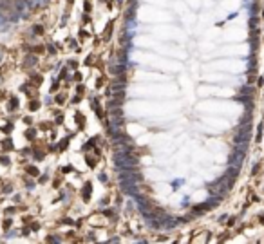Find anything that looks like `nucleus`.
<instances>
[{"label": "nucleus", "mask_w": 264, "mask_h": 244, "mask_svg": "<svg viewBox=\"0 0 264 244\" xmlns=\"http://www.w3.org/2000/svg\"><path fill=\"white\" fill-rule=\"evenodd\" d=\"M0 163H4V165H9V157H6V156L2 157V156H0Z\"/></svg>", "instance_id": "4468645a"}, {"label": "nucleus", "mask_w": 264, "mask_h": 244, "mask_svg": "<svg viewBox=\"0 0 264 244\" xmlns=\"http://www.w3.org/2000/svg\"><path fill=\"white\" fill-rule=\"evenodd\" d=\"M262 123H259V127H257V138H255V141H257V143H261V141H262Z\"/></svg>", "instance_id": "7ed1b4c3"}, {"label": "nucleus", "mask_w": 264, "mask_h": 244, "mask_svg": "<svg viewBox=\"0 0 264 244\" xmlns=\"http://www.w3.org/2000/svg\"><path fill=\"white\" fill-rule=\"evenodd\" d=\"M34 62H36V58H34V56H29V58H27V62H25V65H29V64H34Z\"/></svg>", "instance_id": "9b49d317"}, {"label": "nucleus", "mask_w": 264, "mask_h": 244, "mask_svg": "<svg viewBox=\"0 0 264 244\" xmlns=\"http://www.w3.org/2000/svg\"><path fill=\"white\" fill-rule=\"evenodd\" d=\"M241 92H243V94H252V89H250V87H243Z\"/></svg>", "instance_id": "ddd939ff"}, {"label": "nucleus", "mask_w": 264, "mask_h": 244, "mask_svg": "<svg viewBox=\"0 0 264 244\" xmlns=\"http://www.w3.org/2000/svg\"><path fill=\"white\" fill-rule=\"evenodd\" d=\"M98 179L101 181V183H105V181H107V174H100V175H98Z\"/></svg>", "instance_id": "2eb2a0df"}, {"label": "nucleus", "mask_w": 264, "mask_h": 244, "mask_svg": "<svg viewBox=\"0 0 264 244\" xmlns=\"http://www.w3.org/2000/svg\"><path fill=\"white\" fill-rule=\"evenodd\" d=\"M33 31H34V34H42L43 27H42V25H34V27H33Z\"/></svg>", "instance_id": "39448f33"}, {"label": "nucleus", "mask_w": 264, "mask_h": 244, "mask_svg": "<svg viewBox=\"0 0 264 244\" xmlns=\"http://www.w3.org/2000/svg\"><path fill=\"white\" fill-rule=\"evenodd\" d=\"M9 103H11V105H9V109H11V110H13L15 107H18V100H11Z\"/></svg>", "instance_id": "1a4fd4ad"}, {"label": "nucleus", "mask_w": 264, "mask_h": 244, "mask_svg": "<svg viewBox=\"0 0 264 244\" xmlns=\"http://www.w3.org/2000/svg\"><path fill=\"white\" fill-rule=\"evenodd\" d=\"M257 172H259V165H255L253 168H252V174H253V175H255V174H257Z\"/></svg>", "instance_id": "f3484780"}, {"label": "nucleus", "mask_w": 264, "mask_h": 244, "mask_svg": "<svg viewBox=\"0 0 264 244\" xmlns=\"http://www.w3.org/2000/svg\"><path fill=\"white\" fill-rule=\"evenodd\" d=\"M244 157H246V152H241V150H233V154L230 156V166H237L241 168Z\"/></svg>", "instance_id": "f257e3e1"}, {"label": "nucleus", "mask_w": 264, "mask_h": 244, "mask_svg": "<svg viewBox=\"0 0 264 244\" xmlns=\"http://www.w3.org/2000/svg\"><path fill=\"white\" fill-rule=\"evenodd\" d=\"M262 18H264V11H262Z\"/></svg>", "instance_id": "412c9836"}, {"label": "nucleus", "mask_w": 264, "mask_h": 244, "mask_svg": "<svg viewBox=\"0 0 264 244\" xmlns=\"http://www.w3.org/2000/svg\"><path fill=\"white\" fill-rule=\"evenodd\" d=\"M244 4H246V6H252V4H253V0H244Z\"/></svg>", "instance_id": "6ab92c4d"}, {"label": "nucleus", "mask_w": 264, "mask_h": 244, "mask_svg": "<svg viewBox=\"0 0 264 244\" xmlns=\"http://www.w3.org/2000/svg\"><path fill=\"white\" fill-rule=\"evenodd\" d=\"M83 9H85V11H91V4H89V2H85V6H83Z\"/></svg>", "instance_id": "a211bd4d"}, {"label": "nucleus", "mask_w": 264, "mask_h": 244, "mask_svg": "<svg viewBox=\"0 0 264 244\" xmlns=\"http://www.w3.org/2000/svg\"><path fill=\"white\" fill-rule=\"evenodd\" d=\"M27 172H29V174H33V175H36V174H38V170L34 168V166H29V168H27Z\"/></svg>", "instance_id": "f8f14e48"}, {"label": "nucleus", "mask_w": 264, "mask_h": 244, "mask_svg": "<svg viewBox=\"0 0 264 244\" xmlns=\"http://www.w3.org/2000/svg\"><path fill=\"white\" fill-rule=\"evenodd\" d=\"M91 190H92V186H91V183H87L83 186V201H89V197H91Z\"/></svg>", "instance_id": "f03ea898"}, {"label": "nucleus", "mask_w": 264, "mask_h": 244, "mask_svg": "<svg viewBox=\"0 0 264 244\" xmlns=\"http://www.w3.org/2000/svg\"><path fill=\"white\" fill-rule=\"evenodd\" d=\"M255 24H257V16H252V18H250V27H252V29H255Z\"/></svg>", "instance_id": "6e6552de"}, {"label": "nucleus", "mask_w": 264, "mask_h": 244, "mask_svg": "<svg viewBox=\"0 0 264 244\" xmlns=\"http://www.w3.org/2000/svg\"><path fill=\"white\" fill-rule=\"evenodd\" d=\"M4 145H6V149H11V139H6Z\"/></svg>", "instance_id": "dca6fc26"}, {"label": "nucleus", "mask_w": 264, "mask_h": 244, "mask_svg": "<svg viewBox=\"0 0 264 244\" xmlns=\"http://www.w3.org/2000/svg\"><path fill=\"white\" fill-rule=\"evenodd\" d=\"M34 132H36V130H34V128H29V130H27V132H25V138H29V139H33V138H34V136H36V134H34Z\"/></svg>", "instance_id": "20e7f679"}, {"label": "nucleus", "mask_w": 264, "mask_h": 244, "mask_svg": "<svg viewBox=\"0 0 264 244\" xmlns=\"http://www.w3.org/2000/svg\"><path fill=\"white\" fill-rule=\"evenodd\" d=\"M38 107H40V105H38V101H33V105L29 103V110H36Z\"/></svg>", "instance_id": "9d476101"}, {"label": "nucleus", "mask_w": 264, "mask_h": 244, "mask_svg": "<svg viewBox=\"0 0 264 244\" xmlns=\"http://www.w3.org/2000/svg\"><path fill=\"white\" fill-rule=\"evenodd\" d=\"M92 145H94V139H91V141H87V143L83 145V149H85V150H87V149H89V150H91V149H94Z\"/></svg>", "instance_id": "423d86ee"}, {"label": "nucleus", "mask_w": 264, "mask_h": 244, "mask_svg": "<svg viewBox=\"0 0 264 244\" xmlns=\"http://www.w3.org/2000/svg\"><path fill=\"white\" fill-rule=\"evenodd\" d=\"M87 165H89L91 168H94V166H96V161L92 159V157H87Z\"/></svg>", "instance_id": "0eeeda50"}, {"label": "nucleus", "mask_w": 264, "mask_h": 244, "mask_svg": "<svg viewBox=\"0 0 264 244\" xmlns=\"http://www.w3.org/2000/svg\"><path fill=\"white\" fill-rule=\"evenodd\" d=\"M257 83H259V85H264V76H262V78H259V82H257Z\"/></svg>", "instance_id": "aec40b11"}]
</instances>
